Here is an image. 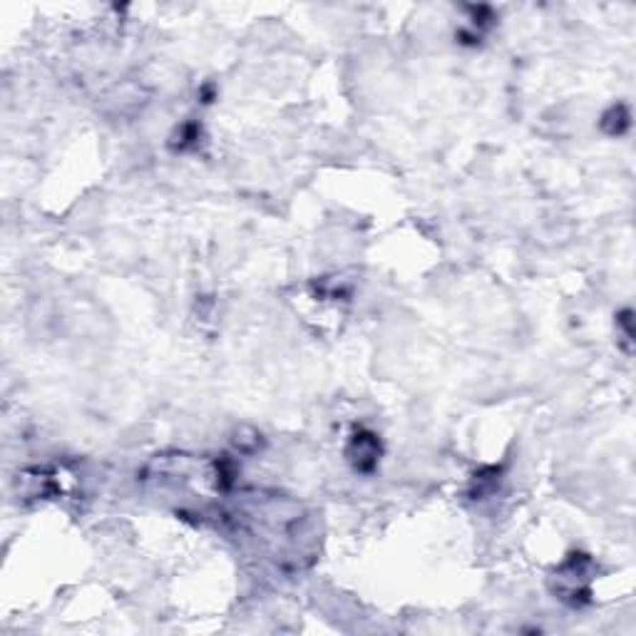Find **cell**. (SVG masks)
<instances>
[{
  "instance_id": "obj_1",
  "label": "cell",
  "mask_w": 636,
  "mask_h": 636,
  "mask_svg": "<svg viewBox=\"0 0 636 636\" xmlns=\"http://www.w3.org/2000/svg\"><path fill=\"white\" fill-rule=\"evenodd\" d=\"M594 560L589 555L574 552L560 565L552 577V591L569 606H584L591 599V579H594Z\"/></svg>"
},
{
  "instance_id": "obj_2",
  "label": "cell",
  "mask_w": 636,
  "mask_h": 636,
  "mask_svg": "<svg viewBox=\"0 0 636 636\" xmlns=\"http://www.w3.org/2000/svg\"><path fill=\"white\" fill-rule=\"evenodd\" d=\"M346 455H348V463L353 465L356 473L368 475L378 468V460H381V440H378L376 433L361 428L351 435V440H348Z\"/></svg>"
},
{
  "instance_id": "obj_3",
  "label": "cell",
  "mask_w": 636,
  "mask_h": 636,
  "mask_svg": "<svg viewBox=\"0 0 636 636\" xmlns=\"http://www.w3.org/2000/svg\"><path fill=\"white\" fill-rule=\"evenodd\" d=\"M631 125V115L626 110V105H614L604 112L601 117V129H604L609 137H621V134L629 129Z\"/></svg>"
},
{
  "instance_id": "obj_4",
  "label": "cell",
  "mask_w": 636,
  "mask_h": 636,
  "mask_svg": "<svg viewBox=\"0 0 636 636\" xmlns=\"http://www.w3.org/2000/svg\"><path fill=\"white\" fill-rule=\"evenodd\" d=\"M497 480H499L497 468H487V470H482V473H478L473 480V497L482 499L485 495H490L495 487H497Z\"/></svg>"
},
{
  "instance_id": "obj_5",
  "label": "cell",
  "mask_w": 636,
  "mask_h": 636,
  "mask_svg": "<svg viewBox=\"0 0 636 636\" xmlns=\"http://www.w3.org/2000/svg\"><path fill=\"white\" fill-rule=\"evenodd\" d=\"M234 445L239 453H256L261 445V435L259 430L249 428V425H241L239 430L234 433Z\"/></svg>"
},
{
  "instance_id": "obj_6",
  "label": "cell",
  "mask_w": 636,
  "mask_h": 636,
  "mask_svg": "<svg viewBox=\"0 0 636 636\" xmlns=\"http://www.w3.org/2000/svg\"><path fill=\"white\" fill-rule=\"evenodd\" d=\"M199 137H202V127H199L197 122H187L179 127L177 132V147L179 149H189V147H197L199 144Z\"/></svg>"
},
{
  "instance_id": "obj_7",
  "label": "cell",
  "mask_w": 636,
  "mask_h": 636,
  "mask_svg": "<svg viewBox=\"0 0 636 636\" xmlns=\"http://www.w3.org/2000/svg\"><path fill=\"white\" fill-rule=\"evenodd\" d=\"M616 326L621 328V333H624V341L631 346V341H634V328H631V311H621L619 318H616Z\"/></svg>"
}]
</instances>
